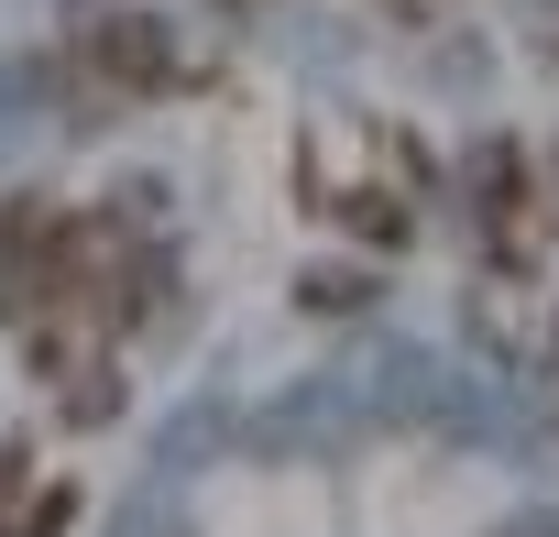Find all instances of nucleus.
<instances>
[{
    "label": "nucleus",
    "instance_id": "1",
    "mask_svg": "<svg viewBox=\"0 0 559 537\" xmlns=\"http://www.w3.org/2000/svg\"><path fill=\"white\" fill-rule=\"evenodd\" d=\"M78 67H88L99 88H132V99H154V88H176V34H165L154 12H110V23H88Z\"/></svg>",
    "mask_w": 559,
    "mask_h": 537
},
{
    "label": "nucleus",
    "instance_id": "2",
    "mask_svg": "<svg viewBox=\"0 0 559 537\" xmlns=\"http://www.w3.org/2000/svg\"><path fill=\"white\" fill-rule=\"evenodd\" d=\"M67 515H78V493L45 482V493H23V504H0V537H67Z\"/></svg>",
    "mask_w": 559,
    "mask_h": 537
}]
</instances>
